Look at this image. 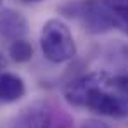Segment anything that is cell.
<instances>
[{
	"instance_id": "cell-1",
	"label": "cell",
	"mask_w": 128,
	"mask_h": 128,
	"mask_svg": "<svg viewBox=\"0 0 128 128\" xmlns=\"http://www.w3.org/2000/svg\"><path fill=\"white\" fill-rule=\"evenodd\" d=\"M64 99L69 106L100 116L128 118V73L90 71L66 85Z\"/></svg>"
},
{
	"instance_id": "cell-2",
	"label": "cell",
	"mask_w": 128,
	"mask_h": 128,
	"mask_svg": "<svg viewBox=\"0 0 128 128\" xmlns=\"http://www.w3.org/2000/svg\"><path fill=\"white\" fill-rule=\"evenodd\" d=\"M57 10L64 18L76 21L90 35H104L114 30L107 0H66Z\"/></svg>"
},
{
	"instance_id": "cell-3",
	"label": "cell",
	"mask_w": 128,
	"mask_h": 128,
	"mask_svg": "<svg viewBox=\"0 0 128 128\" xmlns=\"http://www.w3.org/2000/svg\"><path fill=\"white\" fill-rule=\"evenodd\" d=\"M40 50L52 64L71 61L76 56V43L69 26L57 18L45 21L40 31Z\"/></svg>"
},
{
	"instance_id": "cell-4",
	"label": "cell",
	"mask_w": 128,
	"mask_h": 128,
	"mask_svg": "<svg viewBox=\"0 0 128 128\" xmlns=\"http://www.w3.org/2000/svg\"><path fill=\"white\" fill-rule=\"evenodd\" d=\"M12 128H74V121L54 100H40L22 109Z\"/></svg>"
},
{
	"instance_id": "cell-5",
	"label": "cell",
	"mask_w": 128,
	"mask_h": 128,
	"mask_svg": "<svg viewBox=\"0 0 128 128\" xmlns=\"http://www.w3.org/2000/svg\"><path fill=\"white\" fill-rule=\"evenodd\" d=\"M30 31V24L28 19L24 18L16 9H0V36L14 42V40H21L28 35Z\"/></svg>"
},
{
	"instance_id": "cell-6",
	"label": "cell",
	"mask_w": 128,
	"mask_h": 128,
	"mask_svg": "<svg viewBox=\"0 0 128 128\" xmlns=\"http://www.w3.org/2000/svg\"><path fill=\"white\" fill-rule=\"evenodd\" d=\"M26 94V83L19 74L0 71V102L12 104L21 100Z\"/></svg>"
},
{
	"instance_id": "cell-7",
	"label": "cell",
	"mask_w": 128,
	"mask_h": 128,
	"mask_svg": "<svg viewBox=\"0 0 128 128\" xmlns=\"http://www.w3.org/2000/svg\"><path fill=\"white\" fill-rule=\"evenodd\" d=\"M112 14L114 30L128 35V0H107Z\"/></svg>"
},
{
	"instance_id": "cell-8",
	"label": "cell",
	"mask_w": 128,
	"mask_h": 128,
	"mask_svg": "<svg viewBox=\"0 0 128 128\" xmlns=\"http://www.w3.org/2000/svg\"><path fill=\"white\" fill-rule=\"evenodd\" d=\"M33 45L28 42L26 38H21V40H14L10 42L9 45V57L18 64H24V62H30L33 59Z\"/></svg>"
},
{
	"instance_id": "cell-9",
	"label": "cell",
	"mask_w": 128,
	"mask_h": 128,
	"mask_svg": "<svg viewBox=\"0 0 128 128\" xmlns=\"http://www.w3.org/2000/svg\"><path fill=\"white\" fill-rule=\"evenodd\" d=\"M116 61L125 69H128V45H120L116 50Z\"/></svg>"
},
{
	"instance_id": "cell-10",
	"label": "cell",
	"mask_w": 128,
	"mask_h": 128,
	"mask_svg": "<svg viewBox=\"0 0 128 128\" xmlns=\"http://www.w3.org/2000/svg\"><path fill=\"white\" fill-rule=\"evenodd\" d=\"M80 128H111L106 121H100V120H95V118H90V120H85Z\"/></svg>"
},
{
	"instance_id": "cell-11",
	"label": "cell",
	"mask_w": 128,
	"mask_h": 128,
	"mask_svg": "<svg viewBox=\"0 0 128 128\" xmlns=\"http://www.w3.org/2000/svg\"><path fill=\"white\" fill-rule=\"evenodd\" d=\"M7 68V57L4 56V52L0 50V71H4Z\"/></svg>"
},
{
	"instance_id": "cell-12",
	"label": "cell",
	"mask_w": 128,
	"mask_h": 128,
	"mask_svg": "<svg viewBox=\"0 0 128 128\" xmlns=\"http://www.w3.org/2000/svg\"><path fill=\"white\" fill-rule=\"evenodd\" d=\"M19 2H22V4H28V5H31V4H40V2H43V0H19Z\"/></svg>"
},
{
	"instance_id": "cell-13",
	"label": "cell",
	"mask_w": 128,
	"mask_h": 128,
	"mask_svg": "<svg viewBox=\"0 0 128 128\" xmlns=\"http://www.w3.org/2000/svg\"><path fill=\"white\" fill-rule=\"evenodd\" d=\"M0 7H2V0H0Z\"/></svg>"
}]
</instances>
